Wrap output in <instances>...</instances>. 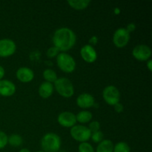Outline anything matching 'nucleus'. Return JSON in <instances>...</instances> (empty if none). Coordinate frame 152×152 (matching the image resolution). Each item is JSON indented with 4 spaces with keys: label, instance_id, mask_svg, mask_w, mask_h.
<instances>
[{
    "label": "nucleus",
    "instance_id": "bb28decb",
    "mask_svg": "<svg viewBox=\"0 0 152 152\" xmlns=\"http://www.w3.org/2000/svg\"><path fill=\"white\" fill-rule=\"evenodd\" d=\"M114 109L116 112L118 113V114H120V113L123 112V110H124V107H123V104L120 103V102H118V103H117L116 105H114Z\"/></svg>",
    "mask_w": 152,
    "mask_h": 152
},
{
    "label": "nucleus",
    "instance_id": "0eeeda50",
    "mask_svg": "<svg viewBox=\"0 0 152 152\" xmlns=\"http://www.w3.org/2000/svg\"><path fill=\"white\" fill-rule=\"evenodd\" d=\"M130 41V34L125 28H119L113 34V43L118 48H123Z\"/></svg>",
    "mask_w": 152,
    "mask_h": 152
},
{
    "label": "nucleus",
    "instance_id": "ddd939ff",
    "mask_svg": "<svg viewBox=\"0 0 152 152\" xmlns=\"http://www.w3.org/2000/svg\"><path fill=\"white\" fill-rule=\"evenodd\" d=\"M34 72L31 68L28 67H21L16 71V77L22 83H28L34 79Z\"/></svg>",
    "mask_w": 152,
    "mask_h": 152
},
{
    "label": "nucleus",
    "instance_id": "a878e982",
    "mask_svg": "<svg viewBox=\"0 0 152 152\" xmlns=\"http://www.w3.org/2000/svg\"><path fill=\"white\" fill-rule=\"evenodd\" d=\"M59 53H60V52H59L54 46H52V47L49 48L48 49L47 52H46V55H47V56L49 59H52V58L56 57Z\"/></svg>",
    "mask_w": 152,
    "mask_h": 152
},
{
    "label": "nucleus",
    "instance_id": "cd10ccee",
    "mask_svg": "<svg viewBox=\"0 0 152 152\" xmlns=\"http://www.w3.org/2000/svg\"><path fill=\"white\" fill-rule=\"evenodd\" d=\"M98 41H99V38H98L97 36L94 35L93 36V37H91L90 39H89V45L91 46H94L96 45H97L98 43Z\"/></svg>",
    "mask_w": 152,
    "mask_h": 152
},
{
    "label": "nucleus",
    "instance_id": "f3484780",
    "mask_svg": "<svg viewBox=\"0 0 152 152\" xmlns=\"http://www.w3.org/2000/svg\"><path fill=\"white\" fill-rule=\"evenodd\" d=\"M76 119H77V122L80 123V124H86L91 121L93 119V114L91 111L83 110L76 114Z\"/></svg>",
    "mask_w": 152,
    "mask_h": 152
},
{
    "label": "nucleus",
    "instance_id": "f257e3e1",
    "mask_svg": "<svg viewBox=\"0 0 152 152\" xmlns=\"http://www.w3.org/2000/svg\"><path fill=\"white\" fill-rule=\"evenodd\" d=\"M53 46L59 52L71 50L77 42V36L74 31L68 27L57 28L52 37Z\"/></svg>",
    "mask_w": 152,
    "mask_h": 152
},
{
    "label": "nucleus",
    "instance_id": "b1692460",
    "mask_svg": "<svg viewBox=\"0 0 152 152\" xmlns=\"http://www.w3.org/2000/svg\"><path fill=\"white\" fill-rule=\"evenodd\" d=\"M8 136L3 131L0 130V150L3 149L7 145Z\"/></svg>",
    "mask_w": 152,
    "mask_h": 152
},
{
    "label": "nucleus",
    "instance_id": "72a5a7b5",
    "mask_svg": "<svg viewBox=\"0 0 152 152\" xmlns=\"http://www.w3.org/2000/svg\"><path fill=\"white\" fill-rule=\"evenodd\" d=\"M36 152H45V151H36Z\"/></svg>",
    "mask_w": 152,
    "mask_h": 152
},
{
    "label": "nucleus",
    "instance_id": "aec40b11",
    "mask_svg": "<svg viewBox=\"0 0 152 152\" xmlns=\"http://www.w3.org/2000/svg\"><path fill=\"white\" fill-rule=\"evenodd\" d=\"M23 142L22 136L18 134H12L7 138V144L12 147H19Z\"/></svg>",
    "mask_w": 152,
    "mask_h": 152
},
{
    "label": "nucleus",
    "instance_id": "473e14b6",
    "mask_svg": "<svg viewBox=\"0 0 152 152\" xmlns=\"http://www.w3.org/2000/svg\"><path fill=\"white\" fill-rule=\"evenodd\" d=\"M19 152H31L30 151L28 148H22V149L19 150Z\"/></svg>",
    "mask_w": 152,
    "mask_h": 152
},
{
    "label": "nucleus",
    "instance_id": "412c9836",
    "mask_svg": "<svg viewBox=\"0 0 152 152\" xmlns=\"http://www.w3.org/2000/svg\"><path fill=\"white\" fill-rule=\"evenodd\" d=\"M113 152H131V148L127 142L120 141L114 145Z\"/></svg>",
    "mask_w": 152,
    "mask_h": 152
},
{
    "label": "nucleus",
    "instance_id": "c756f323",
    "mask_svg": "<svg viewBox=\"0 0 152 152\" xmlns=\"http://www.w3.org/2000/svg\"><path fill=\"white\" fill-rule=\"evenodd\" d=\"M4 74H5V70H4V67L0 65V80H3Z\"/></svg>",
    "mask_w": 152,
    "mask_h": 152
},
{
    "label": "nucleus",
    "instance_id": "7ed1b4c3",
    "mask_svg": "<svg viewBox=\"0 0 152 152\" xmlns=\"http://www.w3.org/2000/svg\"><path fill=\"white\" fill-rule=\"evenodd\" d=\"M54 90L59 96L64 98H71L74 95V86L72 82L67 77H58L53 83Z\"/></svg>",
    "mask_w": 152,
    "mask_h": 152
},
{
    "label": "nucleus",
    "instance_id": "4468645a",
    "mask_svg": "<svg viewBox=\"0 0 152 152\" xmlns=\"http://www.w3.org/2000/svg\"><path fill=\"white\" fill-rule=\"evenodd\" d=\"M16 91V86L12 81L8 80H0V96L9 97L14 95Z\"/></svg>",
    "mask_w": 152,
    "mask_h": 152
},
{
    "label": "nucleus",
    "instance_id": "39448f33",
    "mask_svg": "<svg viewBox=\"0 0 152 152\" xmlns=\"http://www.w3.org/2000/svg\"><path fill=\"white\" fill-rule=\"evenodd\" d=\"M70 135L77 142H88L91 139V132L88 126L84 125H75L70 129Z\"/></svg>",
    "mask_w": 152,
    "mask_h": 152
},
{
    "label": "nucleus",
    "instance_id": "2eb2a0df",
    "mask_svg": "<svg viewBox=\"0 0 152 152\" xmlns=\"http://www.w3.org/2000/svg\"><path fill=\"white\" fill-rule=\"evenodd\" d=\"M54 91L53 84L48 82H43L40 84L38 88V94L42 99H48L53 95Z\"/></svg>",
    "mask_w": 152,
    "mask_h": 152
},
{
    "label": "nucleus",
    "instance_id": "f03ea898",
    "mask_svg": "<svg viewBox=\"0 0 152 152\" xmlns=\"http://www.w3.org/2000/svg\"><path fill=\"white\" fill-rule=\"evenodd\" d=\"M40 145L42 151L45 152H58L62 145V140L57 134L49 132L43 135Z\"/></svg>",
    "mask_w": 152,
    "mask_h": 152
},
{
    "label": "nucleus",
    "instance_id": "5701e85b",
    "mask_svg": "<svg viewBox=\"0 0 152 152\" xmlns=\"http://www.w3.org/2000/svg\"><path fill=\"white\" fill-rule=\"evenodd\" d=\"M91 139L95 143H99L101 141L104 140V134L102 131H98V132H94L91 133Z\"/></svg>",
    "mask_w": 152,
    "mask_h": 152
},
{
    "label": "nucleus",
    "instance_id": "a211bd4d",
    "mask_svg": "<svg viewBox=\"0 0 152 152\" xmlns=\"http://www.w3.org/2000/svg\"><path fill=\"white\" fill-rule=\"evenodd\" d=\"M68 5L76 10H83L87 8L91 4L90 0H78V1H68Z\"/></svg>",
    "mask_w": 152,
    "mask_h": 152
},
{
    "label": "nucleus",
    "instance_id": "423d86ee",
    "mask_svg": "<svg viewBox=\"0 0 152 152\" xmlns=\"http://www.w3.org/2000/svg\"><path fill=\"white\" fill-rule=\"evenodd\" d=\"M102 99L108 105L114 106L120 101V92L114 86H108L105 87L102 93Z\"/></svg>",
    "mask_w": 152,
    "mask_h": 152
},
{
    "label": "nucleus",
    "instance_id": "9d476101",
    "mask_svg": "<svg viewBox=\"0 0 152 152\" xmlns=\"http://www.w3.org/2000/svg\"><path fill=\"white\" fill-rule=\"evenodd\" d=\"M57 122L62 127L66 129H71L73 126L77 125V123L75 114L68 111L59 113L57 117Z\"/></svg>",
    "mask_w": 152,
    "mask_h": 152
},
{
    "label": "nucleus",
    "instance_id": "393cba45",
    "mask_svg": "<svg viewBox=\"0 0 152 152\" xmlns=\"http://www.w3.org/2000/svg\"><path fill=\"white\" fill-rule=\"evenodd\" d=\"M88 128V129L91 131V133L98 132V131L100 130V123H99L98 121H96V120L91 121L90 122V123H89Z\"/></svg>",
    "mask_w": 152,
    "mask_h": 152
},
{
    "label": "nucleus",
    "instance_id": "4be33fe9",
    "mask_svg": "<svg viewBox=\"0 0 152 152\" xmlns=\"http://www.w3.org/2000/svg\"><path fill=\"white\" fill-rule=\"evenodd\" d=\"M78 152H95V149L89 142H81L79 144Z\"/></svg>",
    "mask_w": 152,
    "mask_h": 152
},
{
    "label": "nucleus",
    "instance_id": "7c9ffc66",
    "mask_svg": "<svg viewBox=\"0 0 152 152\" xmlns=\"http://www.w3.org/2000/svg\"><path fill=\"white\" fill-rule=\"evenodd\" d=\"M146 67L149 71H151L152 70V60L151 59L146 61Z\"/></svg>",
    "mask_w": 152,
    "mask_h": 152
},
{
    "label": "nucleus",
    "instance_id": "6e6552de",
    "mask_svg": "<svg viewBox=\"0 0 152 152\" xmlns=\"http://www.w3.org/2000/svg\"><path fill=\"white\" fill-rule=\"evenodd\" d=\"M132 54L135 59L140 62H146L151 59L152 51L151 48L147 45L140 44L135 46L132 51Z\"/></svg>",
    "mask_w": 152,
    "mask_h": 152
},
{
    "label": "nucleus",
    "instance_id": "c85d7f7f",
    "mask_svg": "<svg viewBox=\"0 0 152 152\" xmlns=\"http://www.w3.org/2000/svg\"><path fill=\"white\" fill-rule=\"evenodd\" d=\"M125 28L127 30V31L129 34H131V33L134 32V31L136 30V25H135V23H134V22H132V23H129V25H127V27Z\"/></svg>",
    "mask_w": 152,
    "mask_h": 152
},
{
    "label": "nucleus",
    "instance_id": "9b49d317",
    "mask_svg": "<svg viewBox=\"0 0 152 152\" xmlns=\"http://www.w3.org/2000/svg\"><path fill=\"white\" fill-rule=\"evenodd\" d=\"M80 56L83 61L87 63H94L97 59V52L93 46L89 44L83 45L80 49Z\"/></svg>",
    "mask_w": 152,
    "mask_h": 152
},
{
    "label": "nucleus",
    "instance_id": "1a4fd4ad",
    "mask_svg": "<svg viewBox=\"0 0 152 152\" xmlns=\"http://www.w3.org/2000/svg\"><path fill=\"white\" fill-rule=\"evenodd\" d=\"M16 44L13 39L4 38L0 39V57L7 58L16 53Z\"/></svg>",
    "mask_w": 152,
    "mask_h": 152
},
{
    "label": "nucleus",
    "instance_id": "dca6fc26",
    "mask_svg": "<svg viewBox=\"0 0 152 152\" xmlns=\"http://www.w3.org/2000/svg\"><path fill=\"white\" fill-rule=\"evenodd\" d=\"M114 143L111 140L104 139L98 143L95 152H113Z\"/></svg>",
    "mask_w": 152,
    "mask_h": 152
},
{
    "label": "nucleus",
    "instance_id": "20e7f679",
    "mask_svg": "<svg viewBox=\"0 0 152 152\" xmlns=\"http://www.w3.org/2000/svg\"><path fill=\"white\" fill-rule=\"evenodd\" d=\"M58 68L64 73L71 74L77 68V62L71 55L67 52H60L56 57Z\"/></svg>",
    "mask_w": 152,
    "mask_h": 152
},
{
    "label": "nucleus",
    "instance_id": "f8f14e48",
    "mask_svg": "<svg viewBox=\"0 0 152 152\" xmlns=\"http://www.w3.org/2000/svg\"><path fill=\"white\" fill-rule=\"evenodd\" d=\"M76 102H77V105L79 108L84 110H87L88 108H92L96 103L93 95L89 93H83L77 96Z\"/></svg>",
    "mask_w": 152,
    "mask_h": 152
},
{
    "label": "nucleus",
    "instance_id": "2f4dec72",
    "mask_svg": "<svg viewBox=\"0 0 152 152\" xmlns=\"http://www.w3.org/2000/svg\"><path fill=\"white\" fill-rule=\"evenodd\" d=\"M120 13H121V10H120V9L119 8V7H115V8L114 9V13L115 15L120 14Z\"/></svg>",
    "mask_w": 152,
    "mask_h": 152
},
{
    "label": "nucleus",
    "instance_id": "6ab92c4d",
    "mask_svg": "<svg viewBox=\"0 0 152 152\" xmlns=\"http://www.w3.org/2000/svg\"><path fill=\"white\" fill-rule=\"evenodd\" d=\"M42 77L45 80V82H48V83H52V84H53L58 79V76L56 71L51 68H47V69L44 70L42 73Z\"/></svg>",
    "mask_w": 152,
    "mask_h": 152
}]
</instances>
